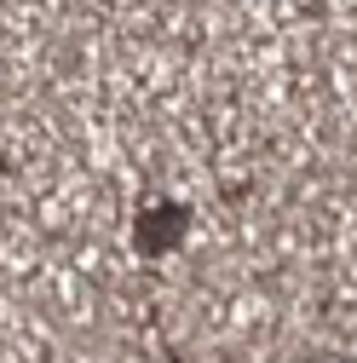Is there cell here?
I'll return each instance as SVG.
<instances>
[{"label":"cell","instance_id":"obj_1","mask_svg":"<svg viewBox=\"0 0 357 363\" xmlns=\"http://www.w3.org/2000/svg\"><path fill=\"white\" fill-rule=\"evenodd\" d=\"M185 231H191V208H185V202H167V196H156V202H144L139 213H132V248H139L144 259L173 254Z\"/></svg>","mask_w":357,"mask_h":363},{"label":"cell","instance_id":"obj_2","mask_svg":"<svg viewBox=\"0 0 357 363\" xmlns=\"http://www.w3.org/2000/svg\"><path fill=\"white\" fill-rule=\"evenodd\" d=\"M167 363H178V357H167Z\"/></svg>","mask_w":357,"mask_h":363}]
</instances>
